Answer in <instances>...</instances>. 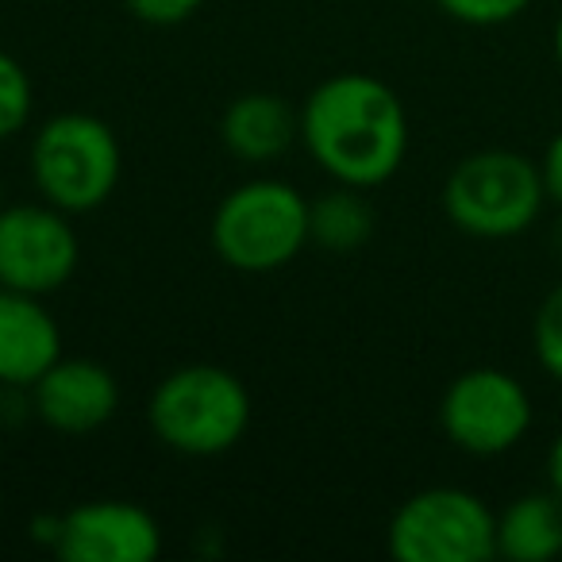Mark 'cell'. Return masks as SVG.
<instances>
[{
    "label": "cell",
    "mask_w": 562,
    "mask_h": 562,
    "mask_svg": "<svg viewBox=\"0 0 562 562\" xmlns=\"http://www.w3.org/2000/svg\"><path fill=\"white\" fill-rule=\"evenodd\" d=\"M220 139L232 158L247 166H266L301 139V109L266 89L243 93L224 109Z\"/></svg>",
    "instance_id": "obj_12"
},
{
    "label": "cell",
    "mask_w": 562,
    "mask_h": 562,
    "mask_svg": "<svg viewBox=\"0 0 562 562\" xmlns=\"http://www.w3.org/2000/svg\"><path fill=\"white\" fill-rule=\"evenodd\" d=\"M250 413L255 408L243 378L212 362L170 370L147 401L155 439L186 459H216L239 447L250 428Z\"/></svg>",
    "instance_id": "obj_2"
},
{
    "label": "cell",
    "mask_w": 562,
    "mask_h": 562,
    "mask_svg": "<svg viewBox=\"0 0 562 562\" xmlns=\"http://www.w3.org/2000/svg\"><path fill=\"white\" fill-rule=\"evenodd\" d=\"M547 201L543 170L520 150H474L443 181V212L474 239H513Z\"/></svg>",
    "instance_id": "obj_5"
},
{
    "label": "cell",
    "mask_w": 562,
    "mask_h": 562,
    "mask_svg": "<svg viewBox=\"0 0 562 562\" xmlns=\"http://www.w3.org/2000/svg\"><path fill=\"white\" fill-rule=\"evenodd\" d=\"M390 554L401 562H485L497 554V516L477 493L431 485L393 513Z\"/></svg>",
    "instance_id": "obj_6"
},
{
    "label": "cell",
    "mask_w": 562,
    "mask_h": 562,
    "mask_svg": "<svg viewBox=\"0 0 562 562\" xmlns=\"http://www.w3.org/2000/svg\"><path fill=\"white\" fill-rule=\"evenodd\" d=\"M32 181L55 209L81 216L116 193L124 173L120 139L93 112H58L32 139Z\"/></svg>",
    "instance_id": "obj_4"
},
{
    "label": "cell",
    "mask_w": 562,
    "mask_h": 562,
    "mask_svg": "<svg viewBox=\"0 0 562 562\" xmlns=\"http://www.w3.org/2000/svg\"><path fill=\"white\" fill-rule=\"evenodd\" d=\"M55 554L66 562H155L162 524L135 501H86L63 513Z\"/></svg>",
    "instance_id": "obj_9"
},
{
    "label": "cell",
    "mask_w": 562,
    "mask_h": 562,
    "mask_svg": "<svg viewBox=\"0 0 562 562\" xmlns=\"http://www.w3.org/2000/svg\"><path fill=\"white\" fill-rule=\"evenodd\" d=\"M439 428L459 451L493 459L528 436L531 397L508 370L474 367L447 385L439 401Z\"/></svg>",
    "instance_id": "obj_7"
},
{
    "label": "cell",
    "mask_w": 562,
    "mask_h": 562,
    "mask_svg": "<svg viewBox=\"0 0 562 562\" xmlns=\"http://www.w3.org/2000/svg\"><path fill=\"white\" fill-rule=\"evenodd\" d=\"M301 143L336 186L374 189L405 166L408 112L382 78L331 74L301 104Z\"/></svg>",
    "instance_id": "obj_1"
},
{
    "label": "cell",
    "mask_w": 562,
    "mask_h": 562,
    "mask_svg": "<svg viewBox=\"0 0 562 562\" xmlns=\"http://www.w3.org/2000/svg\"><path fill=\"white\" fill-rule=\"evenodd\" d=\"M63 359V328L43 297L0 285V385L32 390Z\"/></svg>",
    "instance_id": "obj_11"
},
{
    "label": "cell",
    "mask_w": 562,
    "mask_h": 562,
    "mask_svg": "<svg viewBox=\"0 0 562 562\" xmlns=\"http://www.w3.org/2000/svg\"><path fill=\"white\" fill-rule=\"evenodd\" d=\"M554 58H559V66H562V16H559V24H554Z\"/></svg>",
    "instance_id": "obj_22"
},
{
    "label": "cell",
    "mask_w": 562,
    "mask_h": 562,
    "mask_svg": "<svg viewBox=\"0 0 562 562\" xmlns=\"http://www.w3.org/2000/svg\"><path fill=\"white\" fill-rule=\"evenodd\" d=\"M32 109H35L32 78L20 66V58H12L9 50H0V143L24 132L27 120H32Z\"/></svg>",
    "instance_id": "obj_15"
},
{
    "label": "cell",
    "mask_w": 562,
    "mask_h": 562,
    "mask_svg": "<svg viewBox=\"0 0 562 562\" xmlns=\"http://www.w3.org/2000/svg\"><path fill=\"white\" fill-rule=\"evenodd\" d=\"M367 189L336 186L308 201V239L328 255H351L374 235V209H370Z\"/></svg>",
    "instance_id": "obj_14"
},
{
    "label": "cell",
    "mask_w": 562,
    "mask_h": 562,
    "mask_svg": "<svg viewBox=\"0 0 562 562\" xmlns=\"http://www.w3.org/2000/svg\"><path fill=\"white\" fill-rule=\"evenodd\" d=\"M531 344H536L539 367L562 382V281L543 297L531 321Z\"/></svg>",
    "instance_id": "obj_16"
},
{
    "label": "cell",
    "mask_w": 562,
    "mask_h": 562,
    "mask_svg": "<svg viewBox=\"0 0 562 562\" xmlns=\"http://www.w3.org/2000/svg\"><path fill=\"white\" fill-rule=\"evenodd\" d=\"M562 551V497L524 493L497 516V554L513 562H547Z\"/></svg>",
    "instance_id": "obj_13"
},
{
    "label": "cell",
    "mask_w": 562,
    "mask_h": 562,
    "mask_svg": "<svg viewBox=\"0 0 562 562\" xmlns=\"http://www.w3.org/2000/svg\"><path fill=\"white\" fill-rule=\"evenodd\" d=\"M0 209H4V178H0Z\"/></svg>",
    "instance_id": "obj_23"
},
{
    "label": "cell",
    "mask_w": 562,
    "mask_h": 562,
    "mask_svg": "<svg viewBox=\"0 0 562 562\" xmlns=\"http://www.w3.org/2000/svg\"><path fill=\"white\" fill-rule=\"evenodd\" d=\"M212 250L239 273H273L308 247V201L281 178H250L212 212Z\"/></svg>",
    "instance_id": "obj_3"
},
{
    "label": "cell",
    "mask_w": 562,
    "mask_h": 562,
    "mask_svg": "<svg viewBox=\"0 0 562 562\" xmlns=\"http://www.w3.org/2000/svg\"><path fill=\"white\" fill-rule=\"evenodd\" d=\"M58 531H63V516H58V513L35 516V520H32V539H35V543H43V547H50V551H55V543H58Z\"/></svg>",
    "instance_id": "obj_20"
},
{
    "label": "cell",
    "mask_w": 562,
    "mask_h": 562,
    "mask_svg": "<svg viewBox=\"0 0 562 562\" xmlns=\"http://www.w3.org/2000/svg\"><path fill=\"white\" fill-rule=\"evenodd\" d=\"M539 170H543L547 196H551L554 204H562V132L551 139V147H547V155H543V162H539Z\"/></svg>",
    "instance_id": "obj_19"
},
{
    "label": "cell",
    "mask_w": 562,
    "mask_h": 562,
    "mask_svg": "<svg viewBox=\"0 0 562 562\" xmlns=\"http://www.w3.org/2000/svg\"><path fill=\"white\" fill-rule=\"evenodd\" d=\"M81 243L70 212L47 201L0 209V285L50 297L78 273Z\"/></svg>",
    "instance_id": "obj_8"
},
{
    "label": "cell",
    "mask_w": 562,
    "mask_h": 562,
    "mask_svg": "<svg viewBox=\"0 0 562 562\" xmlns=\"http://www.w3.org/2000/svg\"><path fill=\"white\" fill-rule=\"evenodd\" d=\"M35 420L58 436H89L101 431L120 408V382L104 362L58 359L32 385Z\"/></svg>",
    "instance_id": "obj_10"
},
{
    "label": "cell",
    "mask_w": 562,
    "mask_h": 562,
    "mask_svg": "<svg viewBox=\"0 0 562 562\" xmlns=\"http://www.w3.org/2000/svg\"><path fill=\"white\" fill-rule=\"evenodd\" d=\"M547 477H551V490L562 497V431L554 436L551 451H547Z\"/></svg>",
    "instance_id": "obj_21"
},
{
    "label": "cell",
    "mask_w": 562,
    "mask_h": 562,
    "mask_svg": "<svg viewBox=\"0 0 562 562\" xmlns=\"http://www.w3.org/2000/svg\"><path fill=\"white\" fill-rule=\"evenodd\" d=\"M436 4L451 20H459V24L497 27V24H508V20L524 16L531 0H436Z\"/></svg>",
    "instance_id": "obj_17"
},
{
    "label": "cell",
    "mask_w": 562,
    "mask_h": 562,
    "mask_svg": "<svg viewBox=\"0 0 562 562\" xmlns=\"http://www.w3.org/2000/svg\"><path fill=\"white\" fill-rule=\"evenodd\" d=\"M127 12L150 27H178L204 9V0H124Z\"/></svg>",
    "instance_id": "obj_18"
}]
</instances>
